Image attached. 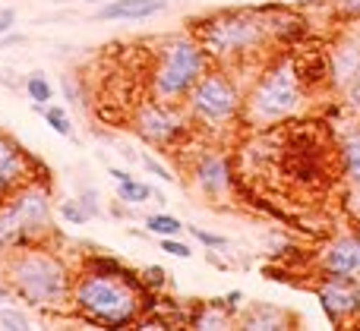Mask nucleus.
<instances>
[{
	"label": "nucleus",
	"instance_id": "1",
	"mask_svg": "<svg viewBox=\"0 0 360 331\" xmlns=\"http://www.w3.org/2000/svg\"><path fill=\"white\" fill-rule=\"evenodd\" d=\"M0 278L10 284L13 297L41 313H63L73 297V271L67 259L51 243L19 246L0 256Z\"/></svg>",
	"mask_w": 360,
	"mask_h": 331
},
{
	"label": "nucleus",
	"instance_id": "2",
	"mask_svg": "<svg viewBox=\"0 0 360 331\" xmlns=\"http://www.w3.org/2000/svg\"><path fill=\"white\" fill-rule=\"evenodd\" d=\"M70 306L82 322L101 328H127L139 322L143 309H152V297L139 275H101L79 271L73 278Z\"/></svg>",
	"mask_w": 360,
	"mask_h": 331
},
{
	"label": "nucleus",
	"instance_id": "3",
	"mask_svg": "<svg viewBox=\"0 0 360 331\" xmlns=\"http://www.w3.org/2000/svg\"><path fill=\"white\" fill-rule=\"evenodd\" d=\"M269 35V22L253 10H221L199 19L193 25V38L202 44L205 57L234 60L256 50Z\"/></svg>",
	"mask_w": 360,
	"mask_h": 331
},
{
	"label": "nucleus",
	"instance_id": "4",
	"mask_svg": "<svg viewBox=\"0 0 360 331\" xmlns=\"http://www.w3.org/2000/svg\"><path fill=\"white\" fill-rule=\"evenodd\" d=\"M205 73V50L193 35L168 38L158 50V63L152 69V95L158 101L186 98L196 79Z\"/></svg>",
	"mask_w": 360,
	"mask_h": 331
},
{
	"label": "nucleus",
	"instance_id": "5",
	"mask_svg": "<svg viewBox=\"0 0 360 331\" xmlns=\"http://www.w3.org/2000/svg\"><path fill=\"white\" fill-rule=\"evenodd\" d=\"M190 114L205 126H221L240 111V92L224 69H205L186 95Z\"/></svg>",
	"mask_w": 360,
	"mask_h": 331
},
{
	"label": "nucleus",
	"instance_id": "6",
	"mask_svg": "<svg viewBox=\"0 0 360 331\" xmlns=\"http://www.w3.org/2000/svg\"><path fill=\"white\" fill-rule=\"evenodd\" d=\"M300 107V82L294 67L281 63V67L269 69L259 82H256L253 95H250V120L253 123H272Z\"/></svg>",
	"mask_w": 360,
	"mask_h": 331
},
{
	"label": "nucleus",
	"instance_id": "7",
	"mask_svg": "<svg viewBox=\"0 0 360 331\" xmlns=\"http://www.w3.org/2000/svg\"><path fill=\"white\" fill-rule=\"evenodd\" d=\"M4 202L13 208L19 227H22L25 246L51 243V240H54V208H51V193L38 177H29L25 183H19Z\"/></svg>",
	"mask_w": 360,
	"mask_h": 331
},
{
	"label": "nucleus",
	"instance_id": "8",
	"mask_svg": "<svg viewBox=\"0 0 360 331\" xmlns=\"http://www.w3.org/2000/svg\"><path fill=\"white\" fill-rule=\"evenodd\" d=\"M133 130L152 145H171L186 133V117L171 101H146L133 117Z\"/></svg>",
	"mask_w": 360,
	"mask_h": 331
},
{
	"label": "nucleus",
	"instance_id": "9",
	"mask_svg": "<svg viewBox=\"0 0 360 331\" xmlns=\"http://www.w3.org/2000/svg\"><path fill=\"white\" fill-rule=\"evenodd\" d=\"M29 177H35V161L29 158V151L13 136L0 133V199H6Z\"/></svg>",
	"mask_w": 360,
	"mask_h": 331
},
{
	"label": "nucleus",
	"instance_id": "10",
	"mask_svg": "<svg viewBox=\"0 0 360 331\" xmlns=\"http://www.w3.org/2000/svg\"><path fill=\"white\" fill-rule=\"evenodd\" d=\"M319 303H323L326 316L332 322H342V316H351L354 309H360V297H357L354 284L348 278H335V275L319 288Z\"/></svg>",
	"mask_w": 360,
	"mask_h": 331
},
{
	"label": "nucleus",
	"instance_id": "11",
	"mask_svg": "<svg viewBox=\"0 0 360 331\" xmlns=\"http://www.w3.org/2000/svg\"><path fill=\"white\" fill-rule=\"evenodd\" d=\"M193 177H196V187L202 189L205 196H212V199L224 196L228 193V187H231L228 161H224L221 155H215V151H209V155L199 158L196 168H193Z\"/></svg>",
	"mask_w": 360,
	"mask_h": 331
},
{
	"label": "nucleus",
	"instance_id": "12",
	"mask_svg": "<svg viewBox=\"0 0 360 331\" xmlns=\"http://www.w3.org/2000/svg\"><path fill=\"white\" fill-rule=\"evenodd\" d=\"M326 275L335 278H354L360 275V237H342L335 246H329L323 259Z\"/></svg>",
	"mask_w": 360,
	"mask_h": 331
},
{
	"label": "nucleus",
	"instance_id": "13",
	"mask_svg": "<svg viewBox=\"0 0 360 331\" xmlns=\"http://www.w3.org/2000/svg\"><path fill=\"white\" fill-rule=\"evenodd\" d=\"M165 10H168V0H111V4L98 6L95 19H101V22H111V19H152Z\"/></svg>",
	"mask_w": 360,
	"mask_h": 331
},
{
	"label": "nucleus",
	"instance_id": "14",
	"mask_svg": "<svg viewBox=\"0 0 360 331\" xmlns=\"http://www.w3.org/2000/svg\"><path fill=\"white\" fill-rule=\"evenodd\" d=\"M19 246H25L22 227H19L13 208L0 199V256H4V252H10V250H19Z\"/></svg>",
	"mask_w": 360,
	"mask_h": 331
},
{
	"label": "nucleus",
	"instance_id": "15",
	"mask_svg": "<svg viewBox=\"0 0 360 331\" xmlns=\"http://www.w3.org/2000/svg\"><path fill=\"white\" fill-rule=\"evenodd\" d=\"M332 73H335V79L342 82V86H351L354 76L360 73V48L348 44V48L335 50V57H332Z\"/></svg>",
	"mask_w": 360,
	"mask_h": 331
},
{
	"label": "nucleus",
	"instance_id": "16",
	"mask_svg": "<svg viewBox=\"0 0 360 331\" xmlns=\"http://www.w3.org/2000/svg\"><path fill=\"white\" fill-rule=\"evenodd\" d=\"M25 92H29V98H32V111H38V114H44L48 101L54 98V86L48 82V76L44 73H29L25 76Z\"/></svg>",
	"mask_w": 360,
	"mask_h": 331
},
{
	"label": "nucleus",
	"instance_id": "17",
	"mask_svg": "<svg viewBox=\"0 0 360 331\" xmlns=\"http://www.w3.org/2000/svg\"><path fill=\"white\" fill-rule=\"evenodd\" d=\"M152 196H155V189L149 183H139L136 177H127V180L117 183V199L127 202V205H146Z\"/></svg>",
	"mask_w": 360,
	"mask_h": 331
},
{
	"label": "nucleus",
	"instance_id": "18",
	"mask_svg": "<svg viewBox=\"0 0 360 331\" xmlns=\"http://www.w3.org/2000/svg\"><path fill=\"white\" fill-rule=\"evenodd\" d=\"M82 271H101V275H136V271H130L124 262H120V259L105 256V252L89 256L86 262H82Z\"/></svg>",
	"mask_w": 360,
	"mask_h": 331
},
{
	"label": "nucleus",
	"instance_id": "19",
	"mask_svg": "<svg viewBox=\"0 0 360 331\" xmlns=\"http://www.w3.org/2000/svg\"><path fill=\"white\" fill-rule=\"evenodd\" d=\"M41 117L48 120V126L57 133V136H63V139H73V120H70L67 107H60V104H48V107H44V114H41Z\"/></svg>",
	"mask_w": 360,
	"mask_h": 331
},
{
	"label": "nucleus",
	"instance_id": "20",
	"mask_svg": "<svg viewBox=\"0 0 360 331\" xmlns=\"http://www.w3.org/2000/svg\"><path fill=\"white\" fill-rule=\"evenodd\" d=\"M146 231L155 234V237H177L184 231V224H180L174 215H149L146 218Z\"/></svg>",
	"mask_w": 360,
	"mask_h": 331
},
{
	"label": "nucleus",
	"instance_id": "21",
	"mask_svg": "<svg viewBox=\"0 0 360 331\" xmlns=\"http://www.w3.org/2000/svg\"><path fill=\"white\" fill-rule=\"evenodd\" d=\"M0 328L29 331L32 319H29V313H22V309H16V306H0Z\"/></svg>",
	"mask_w": 360,
	"mask_h": 331
},
{
	"label": "nucleus",
	"instance_id": "22",
	"mask_svg": "<svg viewBox=\"0 0 360 331\" xmlns=\"http://www.w3.org/2000/svg\"><path fill=\"white\" fill-rule=\"evenodd\" d=\"M345 168H348V177L360 187V136L348 139L345 142Z\"/></svg>",
	"mask_w": 360,
	"mask_h": 331
},
{
	"label": "nucleus",
	"instance_id": "23",
	"mask_svg": "<svg viewBox=\"0 0 360 331\" xmlns=\"http://www.w3.org/2000/svg\"><path fill=\"white\" fill-rule=\"evenodd\" d=\"M224 313H221V306L218 303H212V306H205L199 316H193V325L196 328H218V325H224Z\"/></svg>",
	"mask_w": 360,
	"mask_h": 331
},
{
	"label": "nucleus",
	"instance_id": "24",
	"mask_svg": "<svg viewBox=\"0 0 360 331\" xmlns=\"http://www.w3.org/2000/svg\"><path fill=\"white\" fill-rule=\"evenodd\" d=\"M57 212H60V218L67 221V224H86L89 221V215H86V208L79 205V199H63Z\"/></svg>",
	"mask_w": 360,
	"mask_h": 331
},
{
	"label": "nucleus",
	"instance_id": "25",
	"mask_svg": "<svg viewBox=\"0 0 360 331\" xmlns=\"http://www.w3.org/2000/svg\"><path fill=\"white\" fill-rule=\"evenodd\" d=\"M190 234L202 246H209V250H224V246H228V240H224L221 234H209V231H202V227H190Z\"/></svg>",
	"mask_w": 360,
	"mask_h": 331
},
{
	"label": "nucleus",
	"instance_id": "26",
	"mask_svg": "<svg viewBox=\"0 0 360 331\" xmlns=\"http://www.w3.org/2000/svg\"><path fill=\"white\" fill-rule=\"evenodd\" d=\"M247 325L250 328H272L275 325V313L269 306H256L253 316H247Z\"/></svg>",
	"mask_w": 360,
	"mask_h": 331
},
{
	"label": "nucleus",
	"instance_id": "27",
	"mask_svg": "<svg viewBox=\"0 0 360 331\" xmlns=\"http://www.w3.org/2000/svg\"><path fill=\"white\" fill-rule=\"evenodd\" d=\"M60 86H63V92H67L70 104H76V107H86V92H79V86H76V76H63V79H60Z\"/></svg>",
	"mask_w": 360,
	"mask_h": 331
},
{
	"label": "nucleus",
	"instance_id": "28",
	"mask_svg": "<svg viewBox=\"0 0 360 331\" xmlns=\"http://www.w3.org/2000/svg\"><path fill=\"white\" fill-rule=\"evenodd\" d=\"M162 252H168V256H177V259H190L193 250L186 243H180L174 237H162Z\"/></svg>",
	"mask_w": 360,
	"mask_h": 331
},
{
	"label": "nucleus",
	"instance_id": "29",
	"mask_svg": "<svg viewBox=\"0 0 360 331\" xmlns=\"http://www.w3.org/2000/svg\"><path fill=\"white\" fill-rule=\"evenodd\" d=\"M79 205L86 208V215H89V218H98V215H101V208H98V193H95L92 187H89V189H82V196H79Z\"/></svg>",
	"mask_w": 360,
	"mask_h": 331
},
{
	"label": "nucleus",
	"instance_id": "30",
	"mask_svg": "<svg viewBox=\"0 0 360 331\" xmlns=\"http://www.w3.org/2000/svg\"><path fill=\"white\" fill-rule=\"evenodd\" d=\"M139 161H143V168L149 170V174L162 177V180H174V177H171V170L165 168V164H158V161H155V158H152V155H143V158H139Z\"/></svg>",
	"mask_w": 360,
	"mask_h": 331
},
{
	"label": "nucleus",
	"instance_id": "31",
	"mask_svg": "<svg viewBox=\"0 0 360 331\" xmlns=\"http://www.w3.org/2000/svg\"><path fill=\"white\" fill-rule=\"evenodd\" d=\"M0 86H6V88H25V76H16L13 69H6V67H0Z\"/></svg>",
	"mask_w": 360,
	"mask_h": 331
},
{
	"label": "nucleus",
	"instance_id": "32",
	"mask_svg": "<svg viewBox=\"0 0 360 331\" xmlns=\"http://www.w3.org/2000/svg\"><path fill=\"white\" fill-rule=\"evenodd\" d=\"M13 25H16V10L13 6H0V35L13 32Z\"/></svg>",
	"mask_w": 360,
	"mask_h": 331
},
{
	"label": "nucleus",
	"instance_id": "33",
	"mask_svg": "<svg viewBox=\"0 0 360 331\" xmlns=\"http://www.w3.org/2000/svg\"><path fill=\"white\" fill-rule=\"evenodd\" d=\"M143 278H146L143 284H149V288H165V278L168 275H165V269H155V265H152V269L143 271Z\"/></svg>",
	"mask_w": 360,
	"mask_h": 331
},
{
	"label": "nucleus",
	"instance_id": "34",
	"mask_svg": "<svg viewBox=\"0 0 360 331\" xmlns=\"http://www.w3.org/2000/svg\"><path fill=\"white\" fill-rule=\"evenodd\" d=\"M338 10L345 16H360V0H338Z\"/></svg>",
	"mask_w": 360,
	"mask_h": 331
},
{
	"label": "nucleus",
	"instance_id": "35",
	"mask_svg": "<svg viewBox=\"0 0 360 331\" xmlns=\"http://www.w3.org/2000/svg\"><path fill=\"white\" fill-rule=\"evenodd\" d=\"M16 44H25V35H13V32L0 35V48H16Z\"/></svg>",
	"mask_w": 360,
	"mask_h": 331
},
{
	"label": "nucleus",
	"instance_id": "36",
	"mask_svg": "<svg viewBox=\"0 0 360 331\" xmlns=\"http://www.w3.org/2000/svg\"><path fill=\"white\" fill-rule=\"evenodd\" d=\"M10 297H13L10 284H6V281H4V278H0V306H4V303H10Z\"/></svg>",
	"mask_w": 360,
	"mask_h": 331
},
{
	"label": "nucleus",
	"instance_id": "37",
	"mask_svg": "<svg viewBox=\"0 0 360 331\" xmlns=\"http://www.w3.org/2000/svg\"><path fill=\"white\" fill-rule=\"evenodd\" d=\"M351 98H354V104L360 107V73L354 76V82H351Z\"/></svg>",
	"mask_w": 360,
	"mask_h": 331
},
{
	"label": "nucleus",
	"instance_id": "38",
	"mask_svg": "<svg viewBox=\"0 0 360 331\" xmlns=\"http://www.w3.org/2000/svg\"><path fill=\"white\" fill-rule=\"evenodd\" d=\"M108 174H111L117 183H120V180H127V177H133V174H127V170H120V168H111V170H108Z\"/></svg>",
	"mask_w": 360,
	"mask_h": 331
},
{
	"label": "nucleus",
	"instance_id": "39",
	"mask_svg": "<svg viewBox=\"0 0 360 331\" xmlns=\"http://www.w3.org/2000/svg\"><path fill=\"white\" fill-rule=\"evenodd\" d=\"M237 303H240V294L234 290V294H228V309H237Z\"/></svg>",
	"mask_w": 360,
	"mask_h": 331
},
{
	"label": "nucleus",
	"instance_id": "40",
	"mask_svg": "<svg viewBox=\"0 0 360 331\" xmlns=\"http://www.w3.org/2000/svg\"><path fill=\"white\" fill-rule=\"evenodd\" d=\"M278 4H310V0H278Z\"/></svg>",
	"mask_w": 360,
	"mask_h": 331
},
{
	"label": "nucleus",
	"instance_id": "41",
	"mask_svg": "<svg viewBox=\"0 0 360 331\" xmlns=\"http://www.w3.org/2000/svg\"><path fill=\"white\" fill-rule=\"evenodd\" d=\"M86 4H101V0H86Z\"/></svg>",
	"mask_w": 360,
	"mask_h": 331
}]
</instances>
